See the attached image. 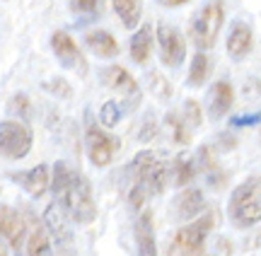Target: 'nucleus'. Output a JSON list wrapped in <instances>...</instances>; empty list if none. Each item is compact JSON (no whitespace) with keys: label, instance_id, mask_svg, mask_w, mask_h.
<instances>
[{"label":"nucleus","instance_id":"f257e3e1","mask_svg":"<svg viewBox=\"0 0 261 256\" xmlns=\"http://www.w3.org/2000/svg\"><path fill=\"white\" fill-rule=\"evenodd\" d=\"M54 196L56 203L65 210V215H70L75 222H92L97 218V206H94L92 186L83 174L73 167H68L65 162H56L54 167Z\"/></svg>","mask_w":261,"mask_h":256},{"label":"nucleus","instance_id":"f03ea898","mask_svg":"<svg viewBox=\"0 0 261 256\" xmlns=\"http://www.w3.org/2000/svg\"><path fill=\"white\" fill-rule=\"evenodd\" d=\"M128 179L130 206L140 208L150 196H158V193L165 191L169 179V167L165 164V160H162V155L158 150H143L128 164Z\"/></svg>","mask_w":261,"mask_h":256},{"label":"nucleus","instance_id":"7ed1b4c3","mask_svg":"<svg viewBox=\"0 0 261 256\" xmlns=\"http://www.w3.org/2000/svg\"><path fill=\"white\" fill-rule=\"evenodd\" d=\"M227 215L237 230H249L261 222V177L244 179L227 201Z\"/></svg>","mask_w":261,"mask_h":256},{"label":"nucleus","instance_id":"20e7f679","mask_svg":"<svg viewBox=\"0 0 261 256\" xmlns=\"http://www.w3.org/2000/svg\"><path fill=\"white\" fill-rule=\"evenodd\" d=\"M223 22H225L223 0H208L203 8L196 12L194 19H191V27H189V34H191V41L198 46V51H208V48L215 46Z\"/></svg>","mask_w":261,"mask_h":256},{"label":"nucleus","instance_id":"39448f33","mask_svg":"<svg viewBox=\"0 0 261 256\" xmlns=\"http://www.w3.org/2000/svg\"><path fill=\"white\" fill-rule=\"evenodd\" d=\"M213 227V215H201L194 222H189L179 230L169 242L167 254L169 256H203L205 239Z\"/></svg>","mask_w":261,"mask_h":256},{"label":"nucleus","instance_id":"423d86ee","mask_svg":"<svg viewBox=\"0 0 261 256\" xmlns=\"http://www.w3.org/2000/svg\"><path fill=\"white\" fill-rule=\"evenodd\" d=\"M32 128L22 121H0V157L22 160L32 150Z\"/></svg>","mask_w":261,"mask_h":256},{"label":"nucleus","instance_id":"0eeeda50","mask_svg":"<svg viewBox=\"0 0 261 256\" xmlns=\"http://www.w3.org/2000/svg\"><path fill=\"white\" fill-rule=\"evenodd\" d=\"M158 41H160V58H162L165 66L177 68L184 63V58H187V44H184V37L172 24H160Z\"/></svg>","mask_w":261,"mask_h":256},{"label":"nucleus","instance_id":"6e6552de","mask_svg":"<svg viewBox=\"0 0 261 256\" xmlns=\"http://www.w3.org/2000/svg\"><path fill=\"white\" fill-rule=\"evenodd\" d=\"M51 48H54L56 58L63 63L65 68H70V70L80 73V75L87 73V61H85V53L80 51V46L73 41L70 34H65V32H54V37H51Z\"/></svg>","mask_w":261,"mask_h":256},{"label":"nucleus","instance_id":"1a4fd4ad","mask_svg":"<svg viewBox=\"0 0 261 256\" xmlns=\"http://www.w3.org/2000/svg\"><path fill=\"white\" fill-rule=\"evenodd\" d=\"M87 157L94 167H107L114 160V152H116V140L112 135H107L104 128H99L97 124H90L87 128Z\"/></svg>","mask_w":261,"mask_h":256},{"label":"nucleus","instance_id":"9d476101","mask_svg":"<svg viewBox=\"0 0 261 256\" xmlns=\"http://www.w3.org/2000/svg\"><path fill=\"white\" fill-rule=\"evenodd\" d=\"M27 235V222L15 208L10 206H0V237L8 239L10 247L17 249L22 239Z\"/></svg>","mask_w":261,"mask_h":256},{"label":"nucleus","instance_id":"9b49d317","mask_svg":"<svg viewBox=\"0 0 261 256\" xmlns=\"http://www.w3.org/2000/svg\"><path fill=\"white\" fill-rule=\"evenodd\" d=\"M12 179L17 181L27 193H32V196H44L46 189L54 184V174H51V169L46 164H37L34 169L29 172H15Z\"/></svg>","mask_w":261,"mask_h":256},{"label":"nucleus","instance_id":"f8f14e48","mask_svg":"<svg viewBox=\"0 0 261 256\" xmlns=\"http://www.w3.org/2000/svg\"><path fill=\"white\" fill-rule=\"evenodd\" d=\"M203 206H205V201H203L201 189H187L172 201V218L174 220H196L201 215Z\"/></svg>","mask_w":261,"mask_h":256},{"label":"nucleus","instance_id":"ddd939ff","mask_svg":"<svg viewBox=\"0 0 261 256\" xmlns=\"http://www.w3.org/2000/svg\"><path fill=\"white\" fill-rule=\"evenodd\" d=\"M234 104V90L227 80H220L211 87V95H208V114L213 121H220Z\"/></svg>","mask_w":261,"mask_h":256},{"label":"nucleus","instance_id":"4468645a","mask_svg":"<svg viewBox=\"0 0 261 256\" xmlns=\"http://www.w3.org/2000/svg\"><path fill=\"white\" fill-rule=\"evenodd\" d=\"M227 53L232 61H242L249 51H252V44H254V34H252V27L247 22H234L230 27V34H227Z\"/></svg>","mask_w":261,"mask_h":256},{"label":"nucleus","instance_id":"2eb2a0df","mask_svg":"<svg viewBox=\"0 0 261 256\" xmlns=\"http://www.w3.org/2000/svg\"><path fill=\"white\" fill-rule=\"evenodd\" d=\"M102 80L107 85L116 90V92H121V95H128V97H138V85H136V80L130 77L128 70H123L121 66H109L102 70Z\"/></svg>","mask_w":261,"mask_h":256},{"label":"nucleus","instance_id":"dca6fc26","mask_svg":"<svg viewBox=\"0 0 261 256\" xmlns=\"http://www.w3.org/2000/svg\"><path fill=\"white\" fill-rule=\"evenodd\" d=\"M136 244L140 256H158V242H155V230H152V215L143 213L136 222Z\"/></svg>","mask_w":261,"mask_h":256},{"label":"nucleus","instance_id":"f3484780","mask_svg":"<svg viewBox=\"0 0 261 256\" xmlns=\"http://www.w3.org/2000/svg\"><path fill=\"white\" fill-rule=\"evenodd\" d=\"M85 46L99 58H114V56H119V51H121L119 44H116V39H114L109 32H104V29L90 32V34L85 37Z\"/></svg>","mask_w":261,"mask_h":256},{"label":"nucleus","instance_id":"a211bd4d","mask_svg":"<svg viewBox=\"0 0 261 256\" xmlns=\"http://www.w3.org/2000/svg\"><path fill=\"white\" fill-rule=\"evenodd\" d=\"M150 53H152V27L143 24L130 39V58L143 66V63H148Z\"/></svg>","mask_w":261,"mask_h":256},{"label":"nucleus","instance_id":"6ab92c4d","mask_svg":"<svg viewBox=\"0 0 261 256\" xmlns=\"http://www.w3.org/2000/svg\"><path fill=\"white\" fill-rule=\"evenodd\" d=\"M27 256H54L48 232L41 225H32L27 235Z\"/></svg>","mask_w":261,"mask_h":256},{"label":"nucleus","instance_id":"aec40b11","mask_svg":"<svg viewBox=\"0 0 261 256\" xmlns=\"http://www.w3.org/2000/svg\"><path fill=\"white\" fill-rule=\"evenodd\" d=\"M165 126H167L172 143H177V145H187V143L191 140V131H194V128L187 124L184 114H177V111L167 114V119H165Z\"/></svg>","mask_w":261,"mask_h":256},{"label":"nucleus","instance_id":"412c9836","mask_svg":"<svg viewBox=\"0 0 261 256\" xmlns=\"http://www.w3.org/2000/svg\"><path fill=\"white\" fill-rule=\"evenodd\" d=\"M196 177V164L191 157H177L169 167V179L174 181L177 186H187L191 184Z\"/></svg>","mask_w":261,"mask_h":256},{"label":"nucleus","instance_id":"4be33fe9","mask_svg":"<svg viewBox=\"0 0 261 256\" xmlns=\"http://www.w3.org/2000/svg\"><path fill=\"white\" fill-rule=\"evenodd\" d=\"M211 75V58L205 56L203 51H198L191 58V68H189V85L191 87H201Z\"/></svg>","mask_w":261,"mask_h":256},{"label":"nucleus","instance_id":"5701e85b","mask_svg":"<svg viewBox=\"0 0 261 256\" xmlns=\"http://www.w3.org/2000/svg\"><path fill=\"white\" fill-rule=\"evenodd\" d=\"M114 10H116V15L121 17L126 29L138 27V22H140V3L138 0H114Z\"/></svg>","mask_w":261,"mask_h":256},{"label":"nucleus","instance_id":"b1692460","mask_svg":"<svg viewBox=\"0 0 261 256\" xmlns=\"http://www.w3.org/2000/svg\"><path fill=\"white\" fill-rule=\"evenodd\" d=\"M99 119H102V124L107 126V128L116 126V124H119V119H121V106L116 104V102H107V104L102 106V114H99Z\"/></svg>","mask_w":261,"mask_h":256},{"label":"nucleus","instance_id":"393cba45","mask_svg":"<svg viewBox=\"0 0 261 256\" xmlns=\"http://www.w3.org/2000/svg\"><path fill=\"white\" fill-rule=\"evenodd\" d=\"M181 114H184V119H187V124L191 126V128H198V126H201V106H198L196 99H189L187 104H184V109H181Z\"/></svg>","mask_w":261,"mask_h":256},{"label":"nucleus","instance_id":"a878e982","mask_svg":"<svg viewBox=\"0 0 261 256\" xmlns=\"http://www.w3.org/2000/svg\"><path fill=\"white\" fill-rule=\"evenodd\" d=\"M70 3H73V10L77 15H92L99 5V0H70Z\"/></svg>","mask_w":261,"mask_h":256},{"label":"nucleus","instance_id":"bb28decb","mask_svg":"<svg viewBox=\"0 0 261 256\" xmlns=\"http://www.w3.org/2000/svg\"><path fill=\"white\" fill-rule=\"evenodd\" d=\"M158 3H162L165 8H179V5H184L189 0H158Z\"/></svg>","mask_w":261,"mask_h":256},{"label":"nucleus","instance_id":"cd10ccee","mask_svg":"<svg viewBox=\"0 0 261 256\" xmlns=\"http://www.w3.org/2000/svg\"><path fill=\"white\" fill-rule=\"evenodd\" d=\"M0 256H8V247H5L3 242H0Z\"/></svg>","mask_w":261,"mask_h":256}]
</instances>
